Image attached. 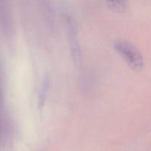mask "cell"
I'll return each mask as SVG.
<instances>
[{
    "label": "cell",
    "mask_w": 151,
    "mask_h": 151,
    "mask_svg": "<svg viewBox=\"0 0 151 151\" xmlns=\"http://www.w3.org/2000/svg\"><path fill=\"white\" fill-rule=\"evenodd\" d=\"M113 47L132 69L140 70L144 68L142 54L131 43L124 40H117L113 43Z\"/></svg>",
    "instance_id": "obj_1"
},
{
    "label": "cell",
    "mask_w": 151,
    "mask_h": 151,
    "mask_svg": "<svg viewBox=\"0 0 151 151\" xmlns=\"http://www.w3.org/2000/svg\"><path fill=\"white\" fill-rule=\"evenodd\" d=\"M67 30L71 57L73 63L76 66H79L82 62V53L78 38L77 27L72 19L69 18L67 21Z\"/></svg>",
    "instance_id": "obj_2"
},
{
    "label": "cell",
    "mask_w": 151,
    "mask_h": 151,
    "mask_svg": "<svg viewBox=\"0 0 151 151\" xmlns=\"http://www.w3.org/2000/svg\"><path fill=\"white\" fill-rule=\"evenodd\" d=\"M50 76L48 75H45L42 81L40 92H39V96H38V107L40 110L42 109L45 104L47 94H48L49 90H50Z\"/></svg>",
    "instance_id": "obj_3"
},
{
    "label": "cell",
    "mask_w": 151,
    "mask_h": 151,
    "mask_svg": "<svg viewBox=\"0 0 151 151\" xmlns=\"http://www.w3.org/2000/svg\"><path fill=\"white\" fill-rule=\"evenodd\" d=\"M107 6L116 12H123L127 5V0H106Z\"/></svg>",
    "instance_id": "obj_4"
}]
</instances>
